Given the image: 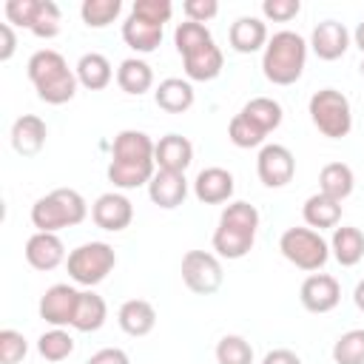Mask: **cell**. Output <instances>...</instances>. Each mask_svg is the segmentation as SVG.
I'll return each instance as SVG.
<instances>
[{
  "mask_svg": "<svg viewBox=\"0 0 364 364\" xmlns=\"http://www.w3.org/2000/svg\"><path fill=\"white\" fill-rule=\"evenodd\" d=\"M156 142L145 131L125 128L114 136L111 145V162H108V182L119 191H131L139 185H148L156 173L154 162Z\"/></svg>",
  "mask_w": 364,
  "mask_h": 364,
  "instance_id": "obj_1",
  "label": "cell"
},
{
  "mask_svg": "<svg viewBox=\"0 0 364 364\" xmlns=\"http://www.w3.org/2000/svg\"><path fill=\"white\" fill-rule=\"evenodd\" d=\"M26 74L37 91V97L48 105H65L77 94V71L68 68L65 57L54 48H40L28 57Z\"/></svg>",
  "mask_w": 364,
  "mask_h": 364,
  "instance_id": "obj_2",
  "label": "cell"
},
{
  "mask_svg": "<svg viewBox=\"0 0 364 364\" xmlns=\"http://www.w3.org/2000/svg\"><path fill=\"white\" fill-rule=\"evenodd\" d=\"M256 230H259V210L250 202H228L210 245L219 259H245L253 250Z\"/></svg>",
  "mask_w": 364,
  "mask_h": 364,
  "instance_id": "obj_3",
  "label": "cell"
},
{
  "mask_svg": "<svg viewBox=\"0 0 364 364\" xmlns=\"http://www.w3.org/2000/svg\"><path fill=\"white\" fill-rule=\"evenodd\" d=\"M307 43L296 31H276L262 51V74L273 85H293L304 74Z\"/></svg>",
  "mask_w": 364,
  "mask_h": 364,
  "instance_id": "obj_4",
  "label": "cell"
},
{
  "mask_svg": "<svg viewBox=\"0 0 364 364\" xmlns=\"http://www.w3.org/2000/svg\"><path fill=\"white\" fill-rule=\"evenodd\" d=\"M88 216V202L74 188H57L31 205V225L43 233L74 228Z\"/></svg>",
  "mask_w": 364,
  "mask_h": 364,
  "instance_id": "obj_5",
  "label": "cell"
},
{
  "mask_svg": "<svg viewBox=\"0 0 364 364\" xmlns=\"http://www.w3.org/2000/svg\"><path fill=\"white\" fill-rule=\"evenodd\" d=\"M307 114L321 136L327 139H344L353 131V108L350 100L338 88H321L310 97Z\"/></svg>",
  "mask_w": 364,
  "mask_h": 364,
  "instance_id": "obj_6",
  "label": "cell"
},
{
  "mask_svg": "<svg viewBox=\"0 0 364 364\" xmlns=\"http://www.w3.org/2000/svg\"><path fill=\"white\" fill-rule=\"evenodd\" d=\"M117 267V253L108 242H85L80 247H74L65 259V270L71 276L74 284L82 287H97L100 282L108 279V273Z\"/></svg>",
  "mask_w": 364,
  "mask_h": 364,
  "instance_id": "obj_7",
  "label": "cell"
},
{
  "mask_svg": "<svg viewBox=\"0 0 364 364\" xmlns=\"http://www.w3.org/2000/svg\"><path fill=\"white\" fill-rule=\"evenodd\" d=\"M279 250L290 264L307 273L321 270L330 259V242H324V236L313 228H287L279 239Z\"/></svg>",
  "mask_w": 364,
  "mask_h": 364,
  "instance_id": "obj_8",
  "label": "cell"
},
{
  "mask_svg": "<svg viewBox=\"0 0 364 364\" xmlns=\"http://www.w3.org/2000/svg\"><path fill=\"white\" fill-rule=\"evenodd\" d=\"M182 282L196 296H213L225 282L219 256L208 250H188L182 256Z\"/></svg>",
  "mask_w": 364,
  "mask_h": 364,
  "instance_id": "obj_9",
  "label": "cell"
},
{
  "mask_svg": "<svg viewBox=\"0 0 364 364\" xmlns=\"http://www.w3.org/2000/svg\"><path fill=\"white\" fill-rule=\"evenodd\" d=\"M256 173L264 188H284L296 173V156L290 154V148H284L279 142H267L259 148Z\"/></svg>",
  "mask_w": 364,
  "mask_h": 364,
  "instance_id": "obj_10",
  "label": "cell"
},
{
  "mask_svg": "<svg viewBox=\"0 0 364 364\" xmlns=\"http://www.w3.org/2000/svg\"><path fill=\"white\" fill-rule=\"evenodd\" d=\"M80 290L71 284H51L40 299V318L51 327H71L77 313Z\"/></svg>",
  "mask_w": 364,
  "mask_h": 364,
  "instance_id": "obj_11",
  "label": "cell"
},
{
  "mask_svg": "<svg viewBox=\"0 0 364 364\" xmlns=\"http://www.w3.org/2000/svg\"><path fill=\"white\" fill-rule=\"evenodd\" d=\"M91 219L100 230H108V233H119L131 225L134 219V205L125 193L119 191H108L102 196H97V202L91 205Z\"/></svg>",
  "mask_w": 364,
  "mask_h": 364,
  "instance_id": "obj_12",
  "label": "cell"
},
{
  "mask_svg": "<svg viewBox=\"0 0 364 364\" xmlns=\"http://www.w3.org/2000/svg\"><path fill=\"white\" fill-rule=\"evenodd\" d=\"M299 299H301V307L310 313H330L341 301V284L330 273H310L301 282Z\"/></svg>",
  "mask_w": 364,
  "mask_h": 364,
  "instance_id": "obj_13",
  "label": "cell"
},
{
  "mask_svg": "<svg viewBox=\"0 0 364 364\" xmlns=\"http://www.w3.org/2000/svg\"><path fill=\"white\" fill-rule=\"evenodd\" d=\"M233 173L219 168V165H210V168H202L193 179V196L202 202V205H222V202H230L233 196Z\"/></svg>",
  "mask_w": 364,
  "mask_h": 364,
  "instance_id": "obj_14",
  "label": "cell"
},
{
  "mask_svg": "<svg viewBox=\"0 0 364 364\" xmlns=\"http://www.w3.org/2000/svg\"><path fill=\"white\" fill-rule=\"evenodd\" d=\"M23 253H26V262H28L34 270H43V273L60 267V264L68 259L63 239H60L57 233H43V230H37V233L28 236Z\"/></svg>",
  "mask_w": 364,
  "mask_h": 364,
  "instance_id": "obj_15",
  "label": "cell"
},
{
  "mask_svg": "<svg viewBox=\"0 0 364 364\" xmlns=\"http://www.w3.org/2000/svg\"><path fill=\"white\" fill-rule=\"evenodd\" d=\"M310 48L318 60L333 63V60L344 57V51L350 48V31L338 20H321L310 34Z\"/></svg>",
  "mask_w": 364,
  "mask_h": 364,
  "instance_id": "obj_16",
  "label": "cell"
},
{
  "mask_svg": "<svg viewBox=\"0 0 364 364\" xmlns=\"http://www.w3.org/2000/svg\"><path fill=\"white\" fill-rule=\"evenodd\" d=\"M154 162L159 171H173V173H185L188 165L193 162V145L188 136L182 134H165L159 136L156 148H154Z\"/></svg>",
  "mask_w": 364,
  "mask_h": 364,
  "instance_id": "obj_17",
  "label": "cell"
},
{
  "mask_svg": "<svg viewBox=\"0 0 364 364\" xmlns=\"http://www.w3.org/2000/svg\"><path fill=\"white\" fill-rule=\"evenodd\" d=\"M9 136H11V148L20 156H37L43 151V145H46L48 128L37 114H23V117L14 119Z\"/></svg>",
  "mask_w": 364,
  "mask_h": 364,
  "instance_id": "obj_18",
  "label": "cell"
},
{
  "mask_svg": "<svg viewBox=\"0 0 364 364\" xmlns=\"http://www.w3.org/2000/svg\"><path fill=\"white\" fill-rule=\"evenodd\" d=\"M148 196L156 208H165V210H173L185 202L188 196V179L185 173H173V171H159L154 173V179L148 182Z\"/></svg>",
  "mask_w": 364,
  "mask_h": 364,
  "instance_id": "obj_19",
  "label": "cell"
},
{
  "mask_svg": "<svg viewBox=\"0 0 364 364\" xmlns=\"http://www.w3.org/2000/svg\"><path fill=\"white\" fill-rule=\"evenodd\" d=\"M228 40H230V48L239 51V54H256L267 46V26L264 20L259 17H236L230 23V31H228Z\"/></svg>",
  "mask_w": 364,
  "mask_h": 364,
  "instance_id": "obj_20",
  "label": "cell"
},
{
  "mask_svg": "<svg viewBox=\"0 0 364 364\" xmlns=\"http://www.w3.org/2000/svg\"><path fill=\"white\" fill-rule=\"evenodd\" d=\"M117 321H119L122 333H128L134 338H142L156 327V310L145 299H128V301H122V307L117 313Z\"/></svg>",
  "mask_w": 364,
  "mask_h": 364,
  "instance_id": "obj_21",
  "label": "cell"
},
{
  "mask_svg": "<svg viewBox=\"0 0 364 364\" xmlns=\"http://www.w3.org/2000/svg\"><path fill=\"white\" fill-rule=\"evenodd\" d=\"M182 65H185V77L188 80H193V82H210V80H216L222 74L225 57H222V48L216 43H208L199 51L182 57Z\"/></svg>",
  "mask_w": 364,
  "mask_h": 364,
  "instance_id": "obj_22",
  "label": "cell"
},
{
  "mask_svg": "<svg viewBox=\"0 0 364 364\" xmlns=\"http://www.w3.org/2000/svg\"><path fill=\"white\" fill-rule=\"evenodd\" d=\"M154 100H156V105H159L162 111H168V114H185V111L193 105L196 94H193L191 80L168 77V80H162V82L156 85Z\"/></svg>",
  "mask_w": 364,
  "mask_h": 364,
  "instance_id": "obj_23",
  "label": "cell"
},
{
  "mask_svg": "<svg viewBox=\"0 0 364 364\" xmlns=\"http://www.w3.org/2000/svg\"><path fill=\"white\" fill-rule=\"evenodd\" d=\"M74 71H77V82H80L82 88H88V91H102V88H108V82L114 80V68H111L108 57L100 54V51L82 54V57L77 60Z\"/></svg>",
  "mask_w": 364,
  "mask_h": 364,
  "instance_id": "obj_24",
  "label": "cell"
},
{
  "mask_svg": "<svg viewBox=\"0 0 364 364\" xmlns=\"http://www.w3.org/2000/svg\"><path fill=\"white\" fill-rule=\"evenodd\" d=\"M330 253L341 267H353L364 259V233L353 225H341L333 230L330 239Z\"/></svg>",
  "mask_w": 364,
  "mask_h": 364,
  "instance_id": "obj_25",
  "label": "cell"
},
{
  "mask_svg": "<svg viewBox=\"0 0 364 364\" xmlns=\"http://www.w3.org/2000/svg\"><path fill=\"white\" fill-rule=\"evenodd\" d=\"M301 216H304L307 228H313V230H327V228L336 230L341 222V202H336L324 193H313L304 199Z\"/></svg>",
  "mask_w": 364,
  "mask_h": 364,
  "instance_id": "obj_26",
  "label": "cell"
},
{
  "mask_svg": "<svg viewBox=\"0 0 364 364\" xmlns=\"http://www.w3.org/2000/svg\"><path fill=\"white\" fill-rule=\"evenodd\" d=\"M108 318V304L100 293L94 290H80V301H77V313H74V330L80 333H97Z\"/></svg>",
  "mask_w": 364,
  "mask_h": 364,
  "instance_id": "obj_27",
  "label": "cell"
},
{
  "mask_svg": "<svg viewBox=\"0 0 364 364\" xmlns=\"http://www.w3.org/2000/svg\"><path fill=\"white\" fill-rule=\"evenodd\" d=\"M355 188V176H353V168L344 165V162H327L318 173V193L336 199V202H344Z\"/></svg>",
  "mask_w": 364,
  "mask_h": 364,
  "instance_id": "obj_28",
  "label": "cell"
},
{
  "mask_svg": "<svg viewBox=\"0 0 364 364\" xmlns=\"http://www.w3.org/2000/svg\"><path fill=\"white\" fill-rule=\"evenodd\" d=\"M122 40H125V46L134 48L136 54H151V51H156L159 43H162V28H159V26H151V23L134 17V14H128L125 23H122Z\"/></svg>",
  "mask_w": 364,
  "mask_h": 364,
  "instance_id": "obj_29",
  "label": "cell"
},
{
  "mask_svg": "<svg viewBox=\"0 0 364 364\" xmlns=\"http://www.w3.org/2000/svg\"><path fill=\"white\" fill-rule=\"evenodd\" d=\"M117 85L125 94H131V97H139V94L151 91V85H154V68L145 60H139V57H128L117 68Z\"/></svg>",
  "mask_w": 364,
  "mask_h": 364,
  "instance_id": "obj_30",
  "label": "cell"
},
{
  "mask_svg": "<svg viewBox=\"0 0 364 364\" xmlns=\"http://www.w3.org/2000/svg\"><path fill=\"white\" fill-rule=\"evenodd\" d=\"M239 114H245L262 134L276 131L282 125V117H284L282 114V105L276 100H270V97H253L250 102H245V108Z\"/></svg>",
  "mask_w": 364,
  "mask_h": 364,
  "instance_id": "obj_31",
  "label": "cell"
},
{
  "mask_svg": "<svg viewBox=\"0 0 364 364\" xmlns=\"http://www.w3.org/2000/svg\"><path fill=\"white\" fill-rule=\"evenodd\" d=\"M37 353L51 364L65 361L74 353V338L65 333V327H51L37 338Z\"/></svg>",
  "mask_w": 364,
  "mask_h": 364,
  "instance_id": "obj_32",
  "label": "cell"
},
{
  "mask_svg": "<svg viewBox=\"0 0 364 364\" xmlns=\"http://www.w3.org/2000/svg\"><path fill=\"white\" fill-rule=\"evenodd\" d=\"M60 28H63L60 6L51 3V0H37V11H34V17H31L28 31H31L34 37H40V40H51V37L60 34Z\"/></svg>",
  "mask_w": 364,
  "mask_h": 364,
  "instance_id": "obj_33",
  "label": "cell"
},
{
  "mask_svg": "<svg viewBox=\"0 0 364 364\" xmlns=\"http://www.w3.org/2000/svg\"><path fill=\"white\" fill-rule=\"evenodd\" d=\"M122 11V0H82L80 17L88 28H105L111 26Z\"/></svg>",
  "mask_w": 364,
  "mask_h": 364,
  "instance_id": "obj_34",
  "label": "cell"
},
{
  "mask_svg": "<svg viewBox=\"0 0 364 364\" xmlns=\"http://www.w3.org/2000/svg\"><path fill=\"white\" fill-rule=\"evenodd\" d=\"M208 43H213V37H210L208 26H202V23L185 20V23H179V26L173 28V46H176V51H179L182 57L199 51V48L208 46Z\"/></svg>",
  "mask_w": 364,
  "mask_h": 364,
  "instance_id": "obj_35",
  "label": "cell"
},
{
  "mask_svg": "<svg viewBox=\"0 0 364 364\" xmlns=\"http://www.w3.org/2000/svg\"><path fill=\"white\" fill-rule=\"evenodd\" d=\"M216 361L219 364H253V347L245 336H222L216 344Z\"/></svg>",
  "mask_w": 364,
  "mask_h": 364,
  "instance_id": "obj_36",
  "label": "cell"
},
{
  "mask_svg": "<svg viewBox=\"0 0 364 364\" xmlns=\"http://www.w3.org/2000/svg\"><path fill=\"white\" fill-rule=\"evenodd\" d=\"M336 364H364V330H347L333 344Z\"/></svg>",
  "mask_w": 364,
  "mask_h": 364,
  "instance_id": "obj_37",
  "label": "cell"
},
{
  "mask_svg": "<svg viewBox=\"0 0 364 364\" xmlns=\"http://www.w3.org/2000/svg\"><path fill=\"white\" fill-rule=\"evenodd\" d=\"M228 139L236 145V148H262L267 134H262L245 114H236L228 125Z\"/></svg>",
  "mask_w": 364,
  "mask_h": 364,
  "instance_id": "obj_38",
  "label": "cell"
},
{
  "mask_svg": "<svg viewBox=\"0 0 364 364\" xmlns=\"http://www.w3.org/2000/svg\"><path fill=\"white\" fill-rule=\"evenodd\" d=\"M131 14L139 17V20H145V23H151V26H159L162 28L171 20L173 6H171V0H134Z\"/></svg>",
  "mask_w": 364,
  "mask_h": 364,
  "instance_id": "obj_39",
  "label": "cell"
},
{
  "mask_svg": "<svg viewBox=\"0 0 364 364\" xmlns=\"http://www.w3.org/2000/svg\"><path fill=\"white\" fill-rule=\"evenodd\" d=\"M28 353V341L23 333L6 327L0 330V364H20Z\"/></svg>",
  "mask_w": 364,
  "mask_h": 364,
  "instance_id": "obj_40",
  "label": "cell"
},
{
  "mask_svg": "<svg viewBox=\"0 0 364 364\" xmlns=\"http://www.w3.org/2000/svg\"><path fill=\"white\" fill-rule=\"evenodd\" d=\"M299 11H301L299 0H262V14L264 20H273V23H290Z\"/></svg>",
  "mask_w": 364,
  "mask_h": 364,
  "instance_id": "obj_41",
  "label": "cell"
},
{
  "mask_svg": "<svg viewBox=\"0 0 364 364\" xmlns=\"http://www.w3.org/2000/svg\"><path fill=\"white\" fill-rule=\"evenodd\" d=\"M3 11H6V23L20 26V28H28L31 26V17L37 11V0H9L3 6Z\"/></svg>",
  "mask_w": 364,
  "mask_h": 364,
  "instance_id": "obj_42",
  "label": "cell"
},
{
  "mask_svg": "<svg viewBox=\"0 0 364 364\" xmlns=\"http://www.w3.org/2000/svg\"><path fill=\"white\" fill-rule=\"evenodd\" d=\"M182 11H185V17L191 23H202L205 26L208 20H213L219 14V3L216 0H185Z\"/></svg>",
  "mask_w": 364,
  "mask_h": 364,
  "instance_id": "obj_43",
  "label": "cell"
},
{
  "mask_svg": "<svg viewBox=\"0 0 364 364\" xmlns=\"http://www.w3.org/2000/svg\"><path fill=\"white\" fill-rule=\"evenodd\" d=\"M17 51V34L11 23H0V63H9Z\"/></svg>",
  "mask_w": 364,
  "mask_h": 364,
  "instance_id": "obj_44",
  "label": "cell"
},
{
  "mask_svg": "<svg viewBox=\"0 0 364 364\" xmlns=\"http://www.w3.org/2000/svg\"><path fill=\"white\" fill-rule=\"evenodd\" d=\"M85 364H131V358L119 347H105V350H97Z\"/></svg>",
  "mask_w": 364,
  "mask_h": 364,
  "instance_id": "obj_45",
  "label": "cell"
},
{
  "mask_svg": "<svg viewBox=\"0 0 364 364\" xmlns=\"http://www.w3.org/2000/svg\"><path fill=\"white\" fill-rule=\"evenodd\" d=\"M262 364H301V358H299L293 350L279 347V350H270V353L264 355V361H262Z\"/></svg>",
  "mask_w": 364,
  "mask_h": 364,
  "instance_id": "obj_46",
  "label": "cell"
},
{
  "mask_svg": "<svg viewBox=\"0 0 364 364\" xmlns=\"http://www.w3.org/2000/svg\"><path fill=\"white\" fill-rule=\"evenodd\" d=\"M353 301H355V307L364 313V279L355 284V290H353Z\"/></svg>",
  "mask_w": 364,
  "mask_h": 364,
  "instance_id": "obj_47",
  "label": "cell"
},
{
  "mask_svg": "<svg viewBox=\"0 0 364 364\" xmlns=\"http://www.w3.org/2000/svg\"><path fill=\"white\" fill-rule=\"evenodd\" d=\"M353 40H355V46L361 48V54H364V20L355 26V31H353Z\"/></svg>",
  "mask_w": 364,
  "mask_h": 364,
  "instance_id": "obj_48",
  "label": "cell"
},
{
  "mask_svg": "<svg viewBox=\"0 0 364 364\" xmlns=\"http://www.w3.org/2000/svg\"><path fill=\"white\" fill-rule=\"evenodd\" d=\"M358 68H361V77H364V60H361V65H358Z\"/></svg>",
  "mask_w": 364,
  "mask_h": 364,
  "instance_id": "obj_49",
  "label": "cell"
}]
</instances>
